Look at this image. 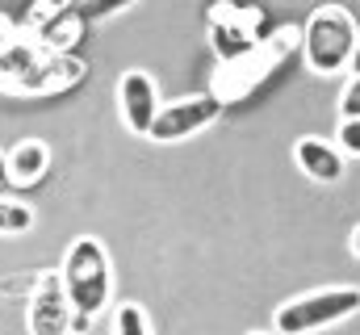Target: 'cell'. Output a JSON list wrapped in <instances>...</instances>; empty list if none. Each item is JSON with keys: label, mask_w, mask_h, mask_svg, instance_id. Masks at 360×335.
I'll return each instance as SVG.
<instances>
[{"label": "cell", "mask_w": 360, "mask_h": 335, "mask_svg": "<svg viewBox=\"0 0 360 335\" xmlns=\"http://www.w3.org/2000/svg\"><path fill=\"white\" fill-rule=\"evenodd\" d=\"M51 168V147L42 139H21L13 151H8V172H13V184H34L42 180Z\"/></svg>", "instance_id": "cell-12"}, {"label": "cell", "mask_w": 360, "mask_h": 335, "mask_svg": "<svg viewBox=\"0 0 360 335\" xmlns=\"http://www.w3.org/2000/svg\"><path fill=\"white\" fill-rule=\"evenodd\" d=\"M360 315V289L352 285H331V289H314L302 298H289L276 306L272 315V335H314L323 327H335L344 319Z\"/></svg>", "instance_id": "cell-5"}, {"label": "cell", "mask_w": 360, "mask_h": 335, "mask_svg": "<svg viewBox=\"0 0 360 335\" xmlns=\"http://www.w3.org/2000/svg\"><path fill=\"white\" fill-rule=\"evenodd\" d=\"M248 335H272V331H248Z\"/></svg>", "instance_id": "cell-21"}, {"label": "cell", "mask_w": 360, "mask_h": 335, "mask_svg": "<svg viewBox=\"0 0 360 335\" xmlns=\"http://www.w3.org/2000/svg\"><path fill=\"white\" fill-rule=\"evenodd\" d=\"M113 335H151V323L139 302H122V310L113 319Z\"/></svg>", "instance_id": "cell-14"}, {"label": "cell", "mask_w": 360, "mask_h": 335, "mask_svg": "<svg viewBox=\"0 0 360 335\" xmlns=\"http://www.w3.org/2000/svg\"><path fill=\"white\" fill-rule=\"evenodd\" d=\"M89 76L84 59H76L72 51H46L34 34L25 38L17 30L13 17L0 13V92L13 96H55L68 92Z\"/></svg>", "instance_id": "cell-1"}, {"label": "cell", "mask_w": 360, "mask_h": 335, "mask_svg": "<svg viewBox=\"0 0 360 335\" xmlns=\"http://www.w3.org/2000/svg\"><path fill=\"white\" fill-rule=\"evenodd\" d=\"M348 68H352V76H360V38H356V51H352V63Z\"/></svg>", "instance_id": "cell-19"}, {"label": "cell", "mask_w": 360, "mask_h": 335, "mask_svg": "<svg viewBox=\"0 0 360 335\" xmlns=\"http://www.w3.org/2000/svg\"><path fill=\"white\" fill-rule=\"evenodd\" d=\"M13 193V172H8V156L0 151V197H8Z\"/></svg>", "instance_id": "cell-18"}, {"label": "cell", "mask_w": 360, "mask_h": 335, "mask_svg": "<svg viewBox=\"0 0 360 335\" xmlns=\"http://www.w3.org/2000/svg\"><path fill=\"white\" fill-rule=\"evenodd\" d=\"M356 21L344 4H323L310 13V21L302 25V51H306V63L310 72L319 76H331V72H344L352 63V51H356Z\"/></svg>", "instance_id": "cell-4"}, {"label": "cell", "mask_w": 360, "mask_h": 335, "mask_svg": "<svg viewBox=\"0 0 360 335\" xmlns=\"http://www.w3.org/2000/svg\"><path fill=\"white\" fill-rule=\"evenodd\" d=\"M68 4H72V0H34V8H30V17H25V25H30V30L38 34V30H42L46 21H55V17H59V13H63Z\"/></svg>", "instance_id": "cell-15"}, {"label": "cell", "mask_w": 360, "mask_h": 335, "mask_svg": "<svg viewBox=\"0 0 360 335\" xmlns=\"http://www.w3.org/2000/svg\"><path fill=\"white\" fill-rule=\"evenodd\" d=\"M218 118H222V101L214 92H193V96H180V101L164 105L155 113V126H151L147 139H155V143H180V139L205 130Z\"/></svg>", "instance_id": "cell-8"}, {"label": "cell", "mask_w": 360, "mask_h": 335, "mask_svg": "<svg viewBox=\"0 0 360 335\" xmlns=\"http://www.w3.org/2000/svg\"><path fill=\"white\" fill-rule=\"evenodd\" d=\"M117 109H122V122L130 126V134H151L155 113H160L155 80L147 72H126L117 80Z\"/></svg>", "instance_id": "cell-10"}, {"label": "cell", "mask_w": 360, "mask_h": 335, "mask_svg": "<svg viewBox=\"0 0 360 335\" xmlns=\"http://www.w3.org/2000/svg\"><path fill=\"white\" fill-rule=\"evenodd\" d=\"M34 227V210L25 201L0 197V235H25Z\"/></svg>", "instance_id": "cell-13"}, {"label": "cell", "mask_w": 360, "mask_h": 335, "mask_svg": "<svg viewBox=\"0 0 360 335\" xmlns=\"http://www.w3.org/2000/svg\"><path fill=\"white\" fill-rule=\"evenodd\" d=\"M302 42V30L297 25H276L272 34H264L252 51H243V55H235V59H226L218 72H214V96L226 105V101H243V96H252L260 84L269 80L272 72L293 55V46Z\"/></svg>", "instance_id": "cell-3"}, {"label": "cell", "mask_w": 360, "mask_h": 335, "mask_svg": "<svg viewBox=\"0 0 360 335\" xmlns=\"http://www.w3.org/2000/svg\"><path fill=\"white\" fill-rule=\"evenodd\" d=\"M352 251H356V255H360V227H356V231H352Z\"/></svg>", "instance_id": "cell-20"}, {"label": "cell", "mask_w": 360, "mask_h": 335, "mask_svg": "<svg viewBox=\"0 0 360 335\" xmlns=\"http://www.w3.org/2000/svg\"><path fill=\"white\" fill-rule=\"evenodd\" d=\"M340 113H344V122H356V118H360V76L348 80L344 96H340Z\"/></svg>", "instance_id": "cell-16"}, {"label": "cell", "mask_w": 360, "mask_h": 335, "mask_svg": "<svg viewBox=\"0 0 360 335\" xmlns=\"http://www.w3.org/2000/svg\"><path fill=\"white\" fill-rule=\"evenodd\" d=\"M30 335H72V302L59 281V272H38L25 306Z\"/></svg>", "instance_id": "cell-9"}, {"label": "cell", "mask_w": 360, "mask_h": 335, "mask_svg": "<svg viewBox=\"0 0 360 335\" xmlns=\"http://www.w3.org/2000/svg\"><path fill=\"white\" fill-rule=\"evenodd\" d=\"M293 160H297V168L310 180H319V184H335L344 176V156L331 143H323V139H297L293 143Z\"/></svg>", "instance_id": "cell-11"}, {"label": "cell", "mask_w": 360, "mask_h": 335, "mask_svg": "<svg viewBox=\"0 0 360 335\" xmlns=\"http://www.w3.org/2000/svg\"><path fill=\"white\" fill-rule=\"evenodd\" d=\"M59 281H63L68 302H72V331L84 335L105 315L109 293H113V272H109L105 244L92 239V235L72 239V248L63 255V268H59Z\"/></svg>", "instance_id": "cell-2"}, {"label": "cell", "mask_w": 360, "mask_h": 335, "mask_svg": "<svg viewBox=\"0 0 360 335\" xmlns=\"http://www.w3.org/2000/svg\"><path fill=\"white\" fill-rule=\"evenodd\" d=\"M205 21H210V42L218 51V59L226 63V59H235L260 42L264 13L256 4H243V0H218V4H210Z\"/></svg>", "instance_id": "cell-6"}, {"label": "cell", "mask_w": 360, "mask_h": 335, "mask_svg": "<svg viewBox=\"0 0 360 335\" xmlns=\"http://www.w3.org/2000/svg\"><path fill=\"white\" fill-rule=\"evenodd\" d=\"M340 147L348 156H360V118L356 122H340Z\"/></svg>", "instance_id": "cell-17"}, {"label": "cell", "mask_w": 360, "mask_h": 335, "mask_svg": "<svg viewBox=\"0 0 360 335\" xmlns=\"http://www.w3.org/2000/svg\"><path fill=\"white\" fill-rule=\"evenodd\" d=\"M134 0H72L55 21H46L34 38L46 46V51H59V55H68V46L76 42V38H84L92 25H101V21H109V17H117V13H126Z\"/></svg>", "instance_id": "cell-7"}]
</instances>
